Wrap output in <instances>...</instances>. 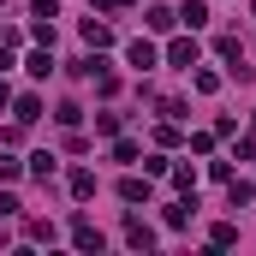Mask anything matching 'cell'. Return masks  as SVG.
<instances>
[{
    "label": "cell",
    "mask_w": 256,
    "mask_h": 256,
    "mask_svg": "<svg viewBox=\"0 0 256 256\" xmlns=\"http://www.w3.org/2000/svg\"><path fill=\"white\" fill-rule=\"evenodd\" d=\"M167 60H173V66H185V72H191V66H196V42H191V36H179V42L167 48Z\"/></svg>",
    "instance_id": "cell-1"
},
{
    "label": "cell",
    "mask_w": 256,
    "mask_h": 256,
    "mask_svg": "<svg viewBox=\"0 0 256 256\" xmlns=\"http://www.w3.org/2000/svg\"><path fill=\"white\" fill-rule=\"evenodd\" d=\"M72 238H78V250H102V232L90 220H72Z\"/></svg>",
    "instance_id": "cell-2"
},
{
    "label": "cell",
    "mask_w": 256,
    "mask_h": 256,
    "mask_svg": "<svg viewBox=\"0 0 256 256\" xmlns=\"http://www.w3.org/2000/svg\"><path fill=\"white\" fill-rule=\"evenodd\" d=\"M72 196H78V202H90V196H96V173H84V167H78V173H72Z\"/></svg>",
    "instance_id": "cell-3"
},
{
    "label": "cell",
    "mask_w": 256,
    "mask_h": 256,
    "mask_svg": "<svg viewBox=\"0 0 256 256\" xmlns=\"http://www.w3.org/2000/svg\"><path fill=\"white\" fill-rule=\"evenodd\" d=\"M126 244H137V250H149V244H155V232H149L143 220H126Z\"/></svg>",
    "instance_id": "cell-4"
},
{
    "label": "cell",
    "mask_w": 256,
    "mask_h": 256,
    "mask_svg": "<svg viewBox=\"0 0 256 256\" xmlns=\"http://www.w3.org/2000/svg\"><path fill=\"white\" fill-rule=\"evenodd\" d=\"M179 18H185L191 30H202V24H208V6H202V0H185V6H179Z\"/></svg>",
    "instance_id": "cell-5"
},
{
    "label": "cell",
    "mask_w": 256,
    "mask_h": 256,
    "mask_svg": "<svg viewBox=\"0 0 256 256\" xmlns=\"http://www.w3.org/2000/svg\"><path fill=\"white\" fill-rule=\"evenodd\" d=\"M84 42H90V48H108V42H114V30H108V24H96V18H90V24H84Z\"/></svg>",
    "instance_id": "cell-6"
},
{
    "label": "cell",
    "mask_w": 256,
    "mask_h": 256,
    "mask_svg": "<svg viewBox=\"0 0 256 256\" xmlns=\"http://www.w3.org/2000/svg\"><path fill=\"white\" fill-rule=\"evenodd\" d=\"M161 60V54H155V48H149V42H131V66H137V72H149V66Z\"/></svg>",
    "instance_id": "cell-7"
},
{
    "label": "cell",
    "mask_w": 256,
    "mask_h": 256,
    "mask_svg": "<svg viewBox=\"0 0 256 256\" xmlns=\"http://www.w3.org/2000/svg\"><path fill=\"white\" fill-rule=\"evenodd\" d=\"M120 196H126V202H143V196H149V179H126Z\"/></svg>",
    "instance_id": "cell-8"
},
{
    "label": "cell",
    "mask_w": 256,
    "mask_h": 256,
    "mask_svg": "<svg viewBox=\"0 0 256 256\" xmlns=\"http://www.w3.org/2000/svg\"><path fill=\"white\" fill-rule=\"evenodd\" d=\"M173 18H179V12H167V6H149V30H173Z\"/></svg>",
    "instance_id": "cell-9"
},
{
    "label": "cell",
    "mask_w": 256,
    "mask_h": 256,
    "mask_svg": "<svg viewBox=\"0 0 256 256\" xmlns=\"http://www.w3.org/2000/svg\"><path fill=\"white\" fill-rule=\"evenodd\" d=\"M48 72H54V54H48V48H42V54H30V78H48Z\"/></svg>",
    "instance_id": "cell-10"
},
{
    "label": "cell",
    "mask_w": 256,
    "mask_h": 256,
    "mask_svg": "<svg viewBox=\"0 0 256 256\" xmlns=\"http://www.w3.org/2000/svg\"><path fill=\"white\" fill-rule=\"evenodd\" d=\"M226 196H232V208H244V202H250V185H244V179H226Z\"/></svg>",
    "instance_id": "cell-11"
},
{
    "label": "cell",
    "mask_w": 256,
    "mask_h": 256,
    "mask_svg": "<svg viewBox=\"0 0 256 256\" xmlns=\"http://www.w3.org/2000/svg\"><path fill=\"white\" fill-rule=\"evenodd\" d=\"M36 114H42V102H36V96H24V102H18V126H30Z\"/></svg>",
    "instance_id": "cell-12"
},
{
    "label": "cell",
    "mask_w": 256,
    "mask_h": 256,
    "mask_svg": "<svg viewBox=\"0 0 256 256\" xmlns=\"http://www.w3.org/2000/svg\"><path fill=\"white\" fill-rule=\"evenodd\" d=\"M30 173L36 179H54V155H30Z\"/></svg>",
    "instance_id": "cell-13"
},
{
    "label": "cell",
    "mask_w": 256,
    "mask_h": 256,
    "mask_svg": "<svg viewBox=\"0 0 256 256\" xmlns=\"http://www.w3.org/2000/svg\"><path fill=\"white\" fill-rule=\"evenodd\" d=\"M30 12H36V18H54L60 6H54V0H30Z\"/></svg>",
    "instance_id": "cell-14"
},
{
    "label": "cell",
    "mask_w": 256,
    "mask_h": 256,
    "mask_svg": "<svg viewBox=\"0 0 256 256\" xmlns=\"http://www.w3.org/2000/svg\"><path fill=\"white\" fill-rule=\"evenodd\" d=\"M120 6H131V0H96V12H120Z\"/></svg>",
    "instance_id": "cell-15"
}]
</instances>
